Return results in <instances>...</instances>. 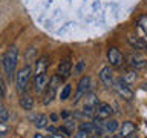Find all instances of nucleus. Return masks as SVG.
Listing matches in <instances>:
<instances>
[{"mask_svg": "<svg viewBox=\"0 0 147 138\" xmlns=\"http://www.w3.org/2000/svg\"><path fill=\"white\" fill-rule=\"evenodd\" d=\"M130 64L132 66H135V68H142L144 66V60H142L141 57H138V55H132L130 57Z\"/></svg>", "mask_w": 147, "mask_h": 138, "instance_id": "20", "label": "nucleus"}, {"mask_svg": "<svg viewBox=\"0 0 147 138\" xmlns=\"http://www.w3.org/2000/svg\"><path fill=\"white\" fill-rule=\"evenodd\" d=\"M112 114H113L112 106L107 104V103H100L98 106H96L94 118L95 120H107V118H110V115H112Z\"/></svg>", "mask_w": 147, "mask_h": 138, "instance_id": "6", "label": "nucleus"}, {"mask_svg": "<svg viewBox=\"0 0 147 138\" xmlns=\"http://www.w3.org/2000/svg\"><path fill=\"white\" fill-rule=\"evenodd\" d=\"M129 138H135V137H133V135H130V137H129Z\"/></svg>", "mask_w": 147, "mask_h": 138, "instance_id": "31", "label": "nucleus"}, {"mask_svg": "<svg viewBox=\"0 0 147 138\" xmlns=\"http://www.w3.org/2000/svg\"><path fill=\"white\" fill-rule=\"evenodd\" d=\"M31 75H32L31 66H25L18 71V74H17V89H18V92L26 91L28 85H29V80H31Z\"/></svg>", "mask_w": 147, "mask_h": 138, "instance_id": "2", "label": "nucleus"}, {"mask_svg": "<svg viewBox=\"0 0 147 138\" xmlns=\"http://www.w3.org/2000/svg\"><path fill=\"white\" fill-rule=\"evenodd\" d=\"M46 68H48L46 58H40L38 62H37V66H35V75H40V74L46 72Z\"/></svg>", "mask_w": 147, "mask_h": 138, "instance_id": "18", "label": "nucleus"}, {"mask_svg": "<svg viewBox=\"0 0 147 138\" xmlns=\"http://www.w3.org/2000/svg\"><path fill=\"white\" fill-rule=\"evenodd\" d=\"M138 29L141 31L142 34V39H146L147 37V16H141L140 18H138Z\"/></svg>", "mask_w": 147, "mask_h": 138, "instance_id": "16", "label": "nucleus"}, {"mask_svg": "<svg viewBox=\"0 0 147 138\" xmlns=\"http://www.w3.org/2000/svg\"><path fill=\"white\" fill-rule=\"evenodd\" d=\"M80 129H83V131H86L87 133H98L100 135V132H98V127H96V124L95 123H81V126Z\"/></svg>", "mask_w": 147, "mask_h": 138, "instance_id": "17", "label": "nucleus"}, {"mask_svg": "<svg viewBox=\"0 0 147 138\" xmlns=\"http://www.w3.org/2000/svg\"><path fill=\"white\" fill-rule=\"evenodd\" d=\"M100 80L103 81L104 86L107 87H113V83H115V77H113V71L110 69V66H106L100 71Z\"/></svg>", "mask_w": 147, "mask_h": 138, "instance_id": "8", "label": "nucleus"}, {"mask_svg": "<svg viewBox=\"0 0 147 138\" xmlns=\"http://www.w3.org/2000/svg\"><path fill=\"white\" fill-rule=\"evenodd\" d=\"M89 85H90V77L84 75L80 80V83H78V89H77V94H75V98H74V101H80L81 97H84L87 94V91H89Z\"/></svg>", "mask_w": 147, "mask_h": 138, "instance_id": "9", "label": "nucleus"}, {"mask_svg": "<svg viewBox=\"0 0 147 138\" xmlns=\"http://www.w3.org/2000/svg\"><path fill=\"white\" fill-rule=\"evenodd\" d=\"M136 131V126L133 121H124L121 129H119V135H121L123 138H129L130 135H133Z\"/></svg>", "mask_w": 147, "mask_h": 138, "instance_id": "13", "label": "nucleus"}, {"mask_svg": "<svg viewBox=\"0 0 147 138\" xmlns=\"http://www.w3.org/2000/svg\"><path fill=\"white\" fill-rule=\"evenodd\" d=\"M106 138H110V137H106Z\"/></svg>", "mask_w": 147, "mask_h": 138, "instance_id": "32", "label": "nucleus"}, {"mask_svg": "<svg viewBox=\"0 0 147 138\" xmlns=\"http://www.w3.org/2000/svg\"><path fill=\"white\" fill-rule=\"evenodd\" d=\"M52 138H64V137H63V135H60V132H54Z\"/></svg>", "mask_w": 147, "mask_h": 138, "instance_id": "27", "label": "nucleus"}, {"mask_svg": "<svg viewBox=\"0 0 147 138\" xmlns=\"http://www.w3.org/2000/svg\"><path fill=\"white\" fill-rule=\"evenodd\" d=\"M6 94V86H5V81H3V77L0 74V97H5Z\"/></svg>", "mask_w": 147, "mask_h": 138, "instance_id": "24", "label": "nucleus"}, {"mask_svg": "<svg viewBox=\"0 0 147 138\" xmlns=\"http://www.w3.org/2000/svg\"><path fill=\"white\" fill-rule=\"evenodd\" d=\"M60 78L58 75H55L51 78V81H49V85L46 86V92H45V97H43V103L45 104H49L51 101L54 100V97H55V92H57V87L60 85Z\"/></svg>", "mask_w": 147, "mask_h": 138, "instance_id": "3", "label": "nucleus"}, {"mask_svg": "<svg viewBox=\"0 0 147 138\" xmlns=\"http://www.w3.org/2000/svg\"><path fill=\"white\" fill-rule=\"evenodd\" d=\"M123 78H124V81H126L127 85H130L132 81H135L136 75H135V74H133V72H127V74H126V75H124Z\"/></svg>", "mask_w": 147, "mask_h": 138, "instance_id": "22", "label": "nucleus"}, {"mask_svg": "<svg viewBox=\"0 0 147 138\" xmlns=\"http://www.w3.org/2000/svg\"><path fill=\"white\" fill-rule=\"evenodd\" d=\"M17 60H18V51L16 46H11L6 54L3 55L2 58V64H3V69H5V74L12 78V74L16 72V66H17Z\"/></svg>", "mask_w": 147, "mask_h": 138, "instance_id": "1", "label": "nucleus"}, {"mask_svg": "<svg viewBox=\"0 0 147 138\" xmlns=\"http://www.w3.org/2000/svg\"><path fill=\"white\" fill-rule=\"evenodd\" d=\"M127 41L130 43L132 48L138 51H147V43L144 41L142 37H138L136 34H127Z\"/></svg>", "mask_w": 147, "mask_h": 138, "instance_id": "10", "label": "nucleus"}, {"mask_svg": "<svg viewBox=\"0 0 147 138\" xmlns=\"http://www.w3.org/2000/svg\"><path fill=\"white\" fill-rule=\"evenodd\" d=\"M103 131L104 132H107V133H113V132H117L118 131V121L117 120H104V123H103Z\"/></svg>", "mask_w": 147, "mask_h": 138, "instance_id": "14", "label": "nucleus"}, {"mask_svg": "<svg viewBox=\"0 0 147 138\" xmlns=\"http://www.w3.org/2000/svg\"><path fill=\"white\" fill-rule=\"evenodd\" d=\"M46 86H48V75H46V72L40 74V75H35V78H34L35 92H43Z\"/></svg>", "mask_w": 147, "mask_h": 138, "instance_id": "12", "label": "nucleus"}, {"mask_svg": "<svg viewBox=\"0 0 147 138\" xmlns=\"http://www.w3.org/2000/svg\"><path fill=\"white\" fill-rule=\"evenodd\" d=\"M75 138H89V133H87L86 131H83V129H80V131L77 132Z\"/></svg>", "mask_w": 147, "mask_h": 138, "instance_id": "25", "label": "nucleus"}, {"mask_svg": "<svg viewBox=\"0 0 147 138\" xmlns=\"http://www.w3.org/2000/svg\"><path fill=\"white\" fill-rule=\"evenodd\" d=\"M2 109H3V106H2V104H0V110H2Z\"/></svg>", "mask_w": 147, "mask_h": 138, "instance_id": "30", "label": "nucleus"}, {"mask_svg": "<svg viewBox=\"0 0 147 138\" xmlns=\"http://www.w3.org/2000/svg\"><path fill=\"white\" fill-rule=\"evenodd\" d=\"M84 108H83V112L87 117H94L95 115V110H96V106H98V98H96L95 94H86L84 95Z\"/></svg>", "mask_w": 147, "mask_h": 138, "instance_id": "4", "label": "nucleus"}, {"mask_svg": "<svg viewBox=\"0 0 147 138\" xmlns=\"http://www.w3.org/2000/svg\"><path fill=\"white\" fill-rule=\"evenodd\" d=\"M71 69H72V63H71V60L66 58V60H63L61 63L58 64V69H57V75L61 78H67L69 75H71Z\"/></svg>", "mask_w": 147, "mask_h": 138, "instance_id": "11", "label": "nucleus"}, {"mask_svg": "<svg viewBox=\"0 0 147 138\" xmlns=\"http://www.w3.org/2000/svg\"><path fill=\"white\" fill-rule=\"evenodd\" d=\"M71 91H72V87L69 86V85H66L61 89V94H60V98L61 100H67L69 98V95H71Z\"/></svg>", "mask_w": 147, "mask_h": 138, "instance_id": "21", "label": "nucleus"}, {"mask_svg": "<svg viewBox=\"0 0 147 138\" xmlns=\"http://www.w3.org/2000/svg\"><path fill=\"white\" fill-rule=\"evenodd\" d=\"M9 132V126L8 124H5V121H0V137L5 135V133Z\"/></svg>", "mask_w": 147, "mask_h": 138, "instance_id": "23", "label": "nucleus"}, {"mask_svg": "<svg viewBox=\"0 0 147 138\" xmlns=\"http://www.w3.org/2000/svg\"><path fill=\"white\" fill-rule=\"evenodd\" d=\"M113 87H115V91H117L118 94L123 97V98H126V100H132V98H133V92H132V89H130V86H129L127 83L124 81L123 77L118 78V80H115Z\"/></svg>", "mask_w": 147, "mask_h": 138, "instance_id": "5", "label": "nucleus"}, {"mask_svg": "<svg viewBox=\"0 0 147 138\" xmlns=\"http://www.w3.org/2000/svg\"><path fill=\"white\" fill-rule=\"evenodd\" d=\"M20 106L25 110H29L34 108V98L29 95V94H25V95H22V98H20Z\"/></svg>", "mask_w": 147, "mask_h": 138, "instance_id": "15", "label": "nucleus"}, {"mask_svg": "<svg viewBox=\"0 0 147 138\" xmlns=\"http://www.w3.org/2000/svg\"><path fill=\"white\" fill-rule=\"evenodd\" d=\"M83 68H84V62H80V64H78V68H77V72L80 74L83 71Z\"/></svg>", "mask_w": 147, "mask_h": 138, "instance_id": "26", "label": "nucleus"}, {"mask_svg": "<svg viewBox=\"0 0 147 138\" xmlns=\"http://www.w3.org/2000/svg\"><path fill=\"white\" fill-rule=\"evenodd\" d=\"M110 138H123L121 135H113V137H110Z\"/></svg>", "mask_w": 147, "mask_h": 138, "instance_id": "29", "label": "nucleus"}, {"mask_svg": "<svg viewBox=\"0 0 147 138\" xmlns=\"http://www.w3.org/2000/svg\"><path fill=\"white\" fill-rule=\"evenodd\" d=\"M34 124H35V126L38 127V129L48 127V117H46V115H37Z\"/></svg>", "mask_w": 147, "mask_h": 138, "instance_id": "19", "label": "nucleus"}, {"mask_svg": "<svg viewBox=\"0 0 147 138\" xmlns=\"http://www.w3.org/2000/svg\"><path fill=\"white\" fill-rule=\"evenodd\" d=\"M107 60L110 62L112 66L119 68V66H123L124 57H123V54L119 52L117 48H109V51H107Z\"/></svg>", "mask_w": 147, "mask_h": 138, "instance_id": "7", "label": "nucleus"}, {"mask_svg": "<svg viewBox=\"0 0 147 138\" xmlns=\"http://www.w3.org/2000/svg\"><path fill=\"white\" fill-rule=\"evenodd\" d=\"M34 138H46V137L41 135V133H37V135H34Z\"/></svg>", "mask_w": 147, "mask_h": 138, "instance_id": "28", "label": "nucleus"}]
</instances>
